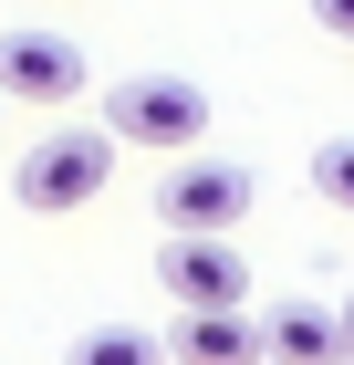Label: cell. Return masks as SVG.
I'll return each instance as SVG.
<instances>
[{
  "label": "cell",
  "mask_w": 354,
  "mask_h": 365,
  "mask_svg": "<svg viewBox=\"0 0 354 365\" xmlns=\"http://www.w3.org/2000/svg\"><path fill=\"white\" fill-rule=\"evenodd\" d=\"M333 313H344V355H354V292H344V303H333Z\"/></svg>",
  "instance_id": "8fae6325"
},
{
  "label": "cell",
  "mask_w": 354,
  "mask_h": 365,
  "mask_svg": "<svg viewBox=\"0 0 354 365\" xmlns=\"http://www.w3.org/2000/svg\"><path fill=\"white\" fill-rule=\"evenodd\" d=\"M105 136L146 146V157H188L209 136V94L188 73H125V84H105Z\"/></svg>",
  "instance_id": "7a4b0ae2"
},
{
  "label": "cell",
  "mask_w": 354,
  "mask_h": 365,
  "mask_svg": "<svg viewBox=\"0 0 354 365\" xmlns=\"http://www.w3.org/2000/svg\"><path fill=\"white\" fill-rule=\"evenodd\" d=\"M261 334H271V365H354L333 303H281V313H261Z\"/></svg>",
  "instance_id": "52a82bcc"
},
{
  "label": "cell",
  "mask_w": 354,
  "mask_h": 365,
  "mask_svg": "<svg viewBox=\"0 0 354 365\" xmlns=\"http://www.w3.org/2000/svg\"><path fill=\"white\" fill-rule=\"evenodd\" d=\"M313 198H323V209H344V220H354V136L313 146Z\"/></svg>",
  "instance_id": "9c48e42d"
},
{
  "label": "cell",
  "mask_w": 354,
  "mask_h": 365,
  "mask_svg": "<svg viewBox=\"0 0 354 365\" xmlns=\"http://www.w3.org/2000/svg\"><path fill=\"white\" fill-rule=\"evenodd\" d=\"M250 198H261V178H250L240 157H198V146H188V157L157 178V220L167 230H240Z\"/></svg>",
  "instance_id": "3957f363"
},
{
  "label": "cell",
  "mask_w": 354,
  "mask_h": 365,
  "mask_svg": "<svg viewBox=\"0 0 354 365\" xmlns=\"http://www.w3.org/2000/svg\"><path fill=\"white\" fill-rule=\"evenodd\" d=\"M167 365H271V334H261L240 303H219V313H177Z\"/></svg>",
  "instance_id": "8992f818"
},
{
  "label": "cell",
  "mask_w": 354,
  "mask_h": 365,
  "mask_svg": "<svg viewBox=\"0 0 354 365\" xmlns=\"http://www.w3.org/2000/svg\"><path fill=\"white\" fill-rule=\"evenodd\" d=\"M313 31H333V42H354V0H313Z\"/></svg>",
  "instance_id": "30bf717a"
},
{
  "label": "cell",
  "mask_w": 354,
  "mask_h": 365,
  "mask_svg": "<svg viewBox=\"0 0 354 365\" xmlns=\"http://www.w3.org/2000/svg\"><path fill=\"white\" fill-rule=\"evenodd\" d=\"M63 365H167V344L146 334V324H83V334L63 344Z\"/></svg>",
  "instance_id": "ba28073f"
},
{
  "label": "cell",
  "mask_w": 354,
  "mask_h": 365,
  "mask_svg": "<svg viewBox=\"0 0 354 365\" xmlns=\"http://www.w3.org/2000/svg\"><path fill=\"white\" fill-rule=\"evenodd\" d=\"M157 282H167V303H177V313L250 303V261H240V240H229V230H167Z\"/></svg>",
  "instance_id": "277c9868"
},
{
  "label": "cell",
  "mask_w": 354,
  "mask_h": 365,
  "mask_svg": "<svg viewBox=\"0 0 354 365\" xmlns=\"http://www.w3.org/2000/svg\"><path fill=\"white\" fill-rule=\"evenodd\" d=\"M83 84H94L83 42H63V31H0V105H73Z\"/></svg>",
  "instance_id": "5b68a950"
},
{
  "label": "cell",
  "mask_w": 354,
  "mask_h": 365,
  "mask_svg": "<svg viewBox=\"0 0 354 365\" xmlns=\"http://www.w3.org/2000/svg\"><path fill=\"white\" fill-rule=\"evenodd\" d=\"M115 178V136L105 125H53V136H31L11 157V198H21L31 220H63V209H94Z\"/></svg>",
  "instance_id": "6da1fadb"
}]
</instances>
